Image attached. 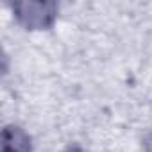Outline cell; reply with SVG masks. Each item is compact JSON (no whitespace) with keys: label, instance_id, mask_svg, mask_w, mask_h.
<instances>
[{"label":"cell","instance_id":"1","mask_svg":"<svg viewBox=\"0 0 152 152\" xmlns=\"http://www.w3.org/2000/svg\"><path fill=\"white\" fill-rule=\"evenodd\" d=\"M15 22L31 32L48 31L56 25L59 16V6L47 0H22L11 4Z\"/></svg>","mask_w":152,"mask_h":152},{"label":"cell","instance_id":"2","mask_svg":"<svg viewBox=\"0 0 152 152\" xmlns=\"http://www.w3.org/2000/svg\"><path fill=\"white\" fill-rule=\"evenodd\" d=\"M0 147H2V152H34L31 134L16 124L4 125Z\"/></svg>","mask_w":152,"mask_h":152},{"label":"cell","instance_id":"3","mask_svg":"<svg viewBox=\"0 0 152 152\" xmlns=\"http://www.w3.org/2000/svg\"><path fill=\"white\" fill-rule=\"evenodd\" d=\"M143 152H152V134L143 140Z\"/></svg>","mask_w":152,"mask_h":152},{"label":"cell","instance_id":"4","mask_svg":"<svg viewBox=\"0 0 152 152\" xmlns=\"http://www.w3.org/2000/svg\"><path fill=\"white\" fill-rule=\"evenodd\" d=\"M61 152H90V150H86V148H83L79 145H73V147H68V148H64Z\"/></svg>","mask_w":152,"mask_h":152}]
</instances>
